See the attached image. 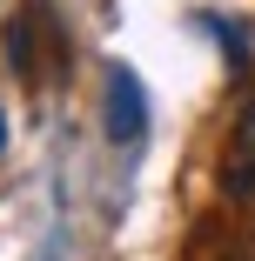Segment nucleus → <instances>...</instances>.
I'll use <instances>...</instances> for the list:
<instances>
[{
	"mask_svg": "<svg viewBox=\"0 0 255 261\" xmlns=\"http://www.w3.org/2000/svg\"><path fill=\"white\" fill-rule=\"evenodd\" d=\"M222 194L255 207V87L242 94L235 108V127H228V147H222Z\"/></svg>",
	"mask_w": 255,
	"mask_h": 261,
	"instance_id": "obj_2",
	"label": "nucleus"
},
{
	"mask_svg": "<svg viewBox=\"0 0 255 261\" xmlns=\"http://www.w3.org/2000/svg\"><path fill=\"white\" fill-rule=\"evenodd\" d=\"M0 147H7V121H0Z\"/></svg>",
	"mask_w": 255,
	"mask_h": 261,
	"instance_id": "obj_4",
	"label": "nucleus"
},
{
	"mask_svg": "<svg viewBox=\"0 0 255 261\" xmlns=\"http://www.w3.org/2000/svg\"><path fill=\"white\" fill-rule=\"evenodd\" d=\"M101 94H108V141L114 147H141V134H148V94H141V81H134V67H108V81H101Z\"/></svg>",
	"mask_w": 255,
	"mask_h": 261,
	"instance_id": "obj_3",
	"label": "nucleus"
},
{
	"mask_svg": "<svg viewBox=\"0 0 255 261\" xmlns=\"http://www.w3.org/2000/svg\"><path fill=\"white\" fill-rule=\"evenodd\" d=\"M47 61L67 67V34L54 27L47 0H27V7L7 20V67H14L27 87H40V67H47Z\"/></svg>",
	"mask_w": 255,
	"mask_h": 261,
	"instance_id": "obj_1",
	"label": "nucleus"
}]
</instances>
